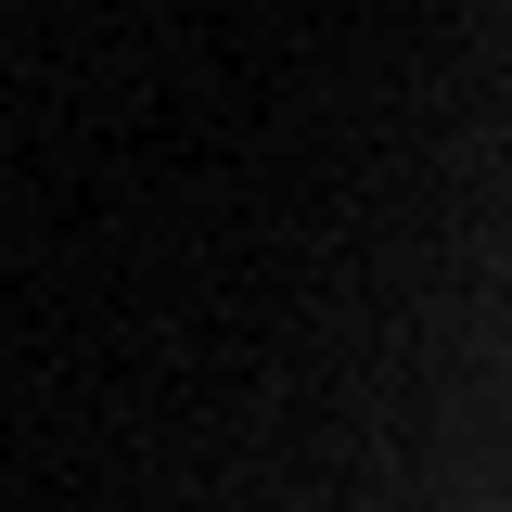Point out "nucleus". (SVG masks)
Segmentation results:
<instances>
[]
</instances>
